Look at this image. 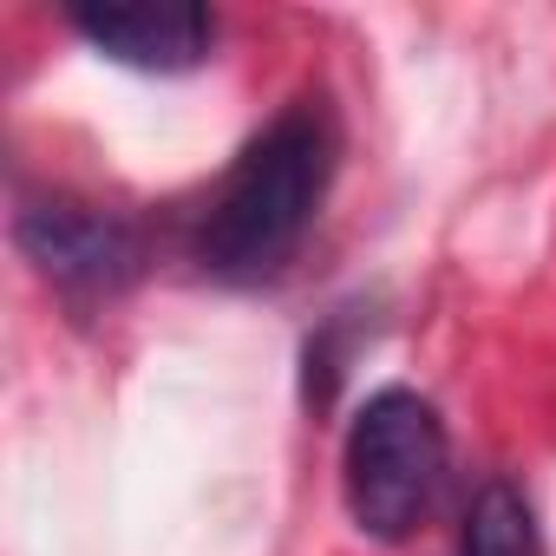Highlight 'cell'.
Instances as JSON below:
<instances>
[{"instance_id": "7a4b0ae2", "label": "cell", "mask_w": 556, "mask_h": 556, "mask_svg": "<svg viewBox=\"0 0 556 556\" xmlns=\"http://www.w3.org/2000/svg\"><path fill=\"white\" fill-rule=\"evenodd\" d=\"M445 478V426L432 400L387 387L348 426V510L367 536L400 543Z\"/></svg>"}, {"instance_id": "277c9868", "label": "cell", "mask_w": 556, "mask_h": 556, "mask_svg": "<svg viewBox=\"0 0 556 556\" xmlns=\"http://www.w3.org/2000/svg\"><path fill=\"white\" fill-rule=\"evenodd\" d=\"M66 21L86 34V47L138 73H190L216 47V14L197 0H105V8H73Z\"/></svg>"}, {"instance_id": "3957f363", "label": "cell", "mask_w": 556, "mask_h": 556, "mask_svg": "<svg viewBox=\"0 0 556 556\" xmlns=\"http://www.w3.org/2000/svg\"><path fill=\"white\" fill-rule=\"evenodd\" d=\"M14 242H21V255L47 275V282L66 289V295H118L138 275V236L118 216H105L92 203H73V197L21 203Z\"/></svg>"}, {"instance_id": "6da1fadb", "label": "cell", "mask_w": 556, "mask_h": 556, "mask_svg": "<svg viewBox=\"0 0 556 556\" xmlns=\"http://www.w3.org/2000/svg\"><path fill=\"white\" fill-rule=\"evenodd\" d=\"M341 131L328 99H295L223 177V190L203 210L197 262L223 282H262L308 236L328 184H334Z\"/></svg>"}, {"instance_id": "5b68a950", "label": "cell", "mask_w": 556, "mask_h": 556, "mask_svg": "<svg viewBox=\"0 0 556 556\" xmlns=\"http://www.w3.org/2000/svg\"><path fill=\"white\" fill-rule=\"evenodd\" d=\"M458 556H543L536 517H530V504H523V491H517V484L491 478V484L471 497Z\"/></svg>"}]
</instances>
